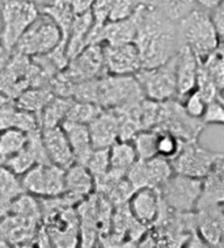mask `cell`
<instances>
[{
    "label": "cell",
    "mask_w": 224,
    "mask_h": 248,
    "mask_svg": "<svg viewBox=\"0 0 224 248\" xmlns=\"http://www.w3.org/2000/svg\"><path fill=\"white\" fill-rule=\"evenodd\" d=\"M96 190L93 175L85 164L75 162L64 172V193L79 203Z\"/></svg>",
    "instance_id": "cell-19"
},
{
    "label": "cell",
    "mask_w": 224,
    "mask_h": 248,
    "mask_svg": "<svg viewBox=\"0 0 224 248\" xmlns=\"http://www.w3.org/2000/svg\"><path fill=\"white\" fill-rule=\"evenodd\" d=\"M195 90L201 93L203 99L206 100V103H210L212 100H215L219 93H222V91L219 90V87L216 86V83L212 80V78L207 74L205 68L202 67L199 63V68H198V77H197V84H195Z\"/></svg>",
    "instance_id": "cell-34"
},
{
    "label": "cell",
    "mask_w": 224,
    "mask_h": 248,
    "mask_svg": "<svg viewBox=\"0 0 224 248\" xmlns=\"http://www.w3.org/2000/svg\"><path fill=\"white\" fill-rule=\"evenodd\" d=\"M224 154L212 153L198 143V140L184 142L179 153L170 160L173 172L184 176L203 179L210 173Z\"/></svg>",
    "instance_id": "cell-7"
},
{
    "label": "cell",
    "mask_w": 224,
    "mask_h": 248,
    "mask_svg": "<svg viewBox=\"0 0 224 248\" xmlns=\"http://www.w3.org/2000/svg\"><path fill=\"white\" fill-rule=\"evenodd\" d=\"M129 210L136 221L146 227L155 225L160 217L163 199L160 190L153 186H143L134 190L127 201Z\"/></svg>",
    "instance_id": "cell-12"
},
{
    "label": "cell",
    "mask_w": 224,
    "mask_h": 248,
    "mask_svg": "<svg viewBox=\"0 0 224 248\" xmlns=\"http://www.w3.org/2000/svg\"><path fill=\"white\" fill-rule=\"evenodd\" d=\"M224 203V176L215 167L202 179V193L198 200V208L216 206Z\"/></svg>",
    "instance_id": "cell-23"
},
{
    "label": "cell",
    "mask_w": 224,
    "mask_h": 248,
    "mask_svg": "<svg viewBox=\"0 0 224 248\" xmlns=\"http://www.w3.org/2000/svg\"><path fill=\"white\" fill-rule=\"evenodd\" d=\"M201 66L207 71V74L212 78V80L215 81L216 86L219 87L220 91L224 90V57L220 54L218 49L199 62Z\"/></svg>",
    "instance_id": "cell-33"
},
{
    "label": "cell",
    "mask_w": 224,
    "mask_h": 248,
    "mask_svg": "<svg viewBox=\"0 0 224 248\" xmlns=\"http://www.w3.org/2000/svg\"><path fill=\"white\" fill-rule=\"evenodd\" d=\"M159 131V137H157V155L172 160L179 153V150H181L182 144H184V140H181L179 137H176L175 134H172L169 131Z\"/></svg>",
    "instance_id": "cell-31"
},
{
    "label": "cell",
    "mask_w": 224,
    "mask_h": 248,
    "mask_svg": "<svg viewBox=\"0 0 224 248\" xmlns=\"http://www.w3.org/2000/svg\"><path fill=\"white\" fill-rule=\"evenodd\" d=\"M29 142V133L18 127H7L0 131V162H5L20 153Z\"/></svg>",
    "instance_id": "cell-24"
},
{
    "label": "cell",
    "mask_w": 224,
    "mask_h": 248,
    "mask_svg": "<svg viewBox=\"0 0 224 248\" xmlns=\"http://www.w3.org/2000/svg\"><path fill=\"white\" fill-rule=\"evenodd\" d=\"M202 121L205 125L216 124V125H224V105L218 97L207 103L206 110L202 116Z\"/></svg>",
    "instance_id": "cell-36"
},
{
    "label": "cell",
    "mask_w": 224,
    "mask_h": 248,
    "mask_svg": "<svg viewBox=\"0 0 224 248\" xmlns=\"http://www.w3.org/2000/svg\"><path fill=\"white\" fill-rule=\"evenodd\" d=\"M62 127L71 144L75 162L85 164L94 150L90 140V129L87 124L74 121H63Z\"/></svg>",
    "instance_id": "cell-20"
},
{
    "label": "cell",
    "mask_w": 224,
    "mask_h": 248,
    "mask_svg": "<svg viewBox=\"0 0 224 248\" xmlns=\"http://www.w3.org/2000/svg\"><path fill=\"white\" fill-rule=\"evenodd\" d=\"M210 15L215 27L216 34L219 37V42H224V0L215 9L211 11Z\"/></svg>",
    "instance_id": "cell-37"
},
{
    "label": "cell",
    "mask_w": 224,
    "mask_h": 248,
    "mask_svg": "<svg viewBox=\"0 0 224 248\" xmlns=\"http://www.w3.org/2000/svg\"><path fill=\"white\" fill-rule=\"evenodd\" d=\"M222 1H223V0H195V5L199 7V8L205 9V11L211 12L212 9H215L216 7H218Z\"/></svg>",
    "instance_id": "cell-39"
},
{
    "label": "cell",
    "mask_w": 224,
    "mask_h": 248,
    "mask_svg": "<svg viewBox=\"0 0 224 248\" xmlns=\"http://www.w3.org/2000/svg\"><path fill=\"white\" fill-rule=\"evenodd\" d=\"M144 99L135 75H112L96 81L94 103L108 109H118Z\"/></svg>",
    "instance_id": "cell-4"
},
{
    "label": "cell",
    "mask_w": 224,
    "mask_h": 248,
    "mask_svg": "<svg viewBox=\"0 0 224 248\" xmlns=\"http://www.w3.org/2000/svg\"><path fill=\"white\" fill-rule=\"evenodd\" d=\"M222 209H223V213H224V203H223V205H222Z\"/></svg>",
    "instance_id": "cell-43"
},
{
    "label": "cell",
    "mask_w": 224,
    "mask_h": 248,
    "mask_svg": "<svg viewBox=\"0 0 224 248\" xmlns=\"http://www.w3.org/2000/svg\"><path fill=\"white\" fill-rule=\"evenodd\" d=\"M157 137L159 131L155 129L140 130L133 137V144L138 159H151L157 155Z\"/></svg>",
    "instance_id": "cell-27"
},
{
    "label": "cell",
    "mask_w": 224,
    "mask_h": 248,
    "mask_svg": "<svg viewBox=\"0 0 224 248\" xmlns=\"http://www.w3.org/2000/svg\"><path fill=\"white\" fill-rule=\"evenodd\" d=\"M143 5L144 3L142 1L129 17L114 20V21H106L96 34L93 44L96 42H100V44L134 42L136 33H138V28H139Z\"/></svg>",
    "instance_id": "cell-13"
},
{
    "label": "cell",
    "mask_w": 224,
    "mask_h": 248,
    "mask_svg": "<svg viewBox=\"0 0 224 248\" xmlns=\"http://www.w3.org/2000/svg\"><path fill=\"white\" fill-rule=\"evenodd\" d=\"M181 103L189 116L202 120V116L206 110L207 103L197 90L192 91L188 96H185L184 99L181 100Z\"/></svg>",
    "instance_id": "cell-35"
},
{
    "label": "cell",
    "mask_w": 224,
    "mask_h": 248,
    "mask_svg": "<svg viewBox=\"0 0 224 248\" xmlns=\"http://www.w3.org/2000/svg\"><path fill=\"white\" fill-rule=\"evenodd\" d=\"M94 149H109L119 140V120L113 109L101 112L88 124Z\"/></svg>",
    "instance_id": "cell-17"
},
{
    "label": "cell",
    "mask_w": 224,
    "mask_h": 248,
    "mask_svg": "<svg viewBox=\"0 0 224 248\" xmlns=\"http://www.w3.org/2000/svg\"><path fill=\"white\" fill-rule=\"evenodd\" d=\"M66 170L54 163H38L20 176L24 192L38 197H55L64 193Z\"/></svg>",
    "instance_id": "cell-9"
},
{
    "label": "cell",
    "mask_w": 224,
    "mask_h": 248,
    "mask_svg": "<svg viewBox=\"0 0 224 248\" xmlns=\"http://www.w3.org/2000/svg\"><path fill=\"white\" fill-rule=\"evenodd\" d=\"M96 0H72V9L75 15L90 12L93 8Z\"/></svg>",
    "instance_id": "cell-38"
},
{
    "label": "cell",
    "mask_w": 224,
    "mask_h": 248,
    "mask_svg": "<svg viewBox=\"0 0 224 248\" xmlns=\"http://www.w3.org/2000/svg\"><path fill=\"white\" fill-rule=\"evenodd\" d=\"M135 45L139 50L142 68L160 66L173 58L182 46L179 23L164 15L155 5L143 1Z\"/></svg>",
    "instance_id": "cell-1"
},
{
    "label": "cell",
    "mask_w": 224,
    "mask_h": 248,
    "mask_svg": "<svg viewBox=\"0 0 224 248\" xmlns=\"http://www.w3.org/2000/svg\"><path fill=\"white\" fill-rule=\"evenodd\" d=\"M101 109L93 103H72L70 109H68L67 116L64 121H74V122H81V124H90L99 113Z\"/></svg>",
    "instance_id": "cell-32"
},
{
    "label": "cell",
    "mask_w": 224,
    "mask_h": 248,
    "mask_svg": "<svg viewBox=\"0 0 224 248\" xmlns=\"http://www.w3.org/2000/svg\"><path fill=\"white\" fill-rule=\"evenodd\" d=\"M71 104L72 103H70L68 100L62 97L50 100L49 104L41 110V129L62 125L60 122L66 120Z\"/></svg>",
    "instance_id": "cell-26"
},
{
    "label": "cell",
    "mask_w": 224,
    "mask_h": 248,
    "mask_svg": "<svg viewBox=\"0 0 224 248\" xmlns=\"http://www.w3.org/2000/svg\"><path fill=\"white\" fill-rule=\"evenodd\" d=\"M143 160L146 166V173H147L148 186H153L159 189L175 173L169 159L163 158L160 155Z\"/></svg>",
    "instance_id": "cell-25"
},
{
    "label": "cell",
    "mask_w": 224,
    "mask_h": 248,
    "mask_svg": "<svg viewBox=\"0 0 224 248\" xmlns=\"http://www.w3.org/2000/svg\"><path fill=\"white\" fill-rule=\"evenodd\" d=\"M44 226L49 236L51 247H77L79 236V217L74 206L62 209L45 218Z\"/></svg>",
    "instance_id": "cell-10"
},
{
    "label": "cell",
    "mask_w": 224,
    "mask_h": 248,
    "mask_svg": "<svg viewBox=\"0 0 224 248\" xmlns=\"http://www.w3.org/2000/svg\"><path fill=\"white\" fill-rule=\"evenodd\" d=\"M195 229L207 246L224 247V213L222 205L198 208Z\"/></svg>",
    "instance_id": "cell-15"
},
{
    "label": "cell",
    "mask_w": 224,
    "mask_h": 248,
    "mask_svg": "<svg viewBox=\"0 0 224 248\" xmlns=\"http://www.w3.org/2000/svg\"><path fill=\"white\" fill-rule=\"evenodd\" d=\"M93 23L94 18L92 11L75 15L71 29H70V34H68L67 45H66V55H67L68 62L75 58L81 50L88 45V37H90V29L93 27Z\"/></svg>",
    "instance_id": "cell-21"
},
{
    "label": "cell",
    "mask_w": 224,
    "mask_h": 248,
    "mask_svg": "<svg viewBox=\"0 0 224 248\" xmlns=\"http://www.w3.org/2000/svg\"><path fill=\"white\" fill-rule=\"evenodd\" d=\"M68 63H70L68 66L70 68H68L67 75L72 80L79 79L80 81H84L87 79L97 78L101 71H105L103 44L96 42V44L85 46Z\"/></svg>",
    "instance_id": "cell-14"
},
{
    "label": "cell",
    "mask_w": 224,
    "mask_h": 248,
    "mask_svg": "<svg viewBox=\"0 0 224 248\" xmlns=\"http://www.w3.org/2000/svg\"><path fill=\"white\" fill-rule=\"evenodd\" d=\"M110 167L109 173L116 177H125L134 163L138 160L134 144L131 140H118L109 147Z\"/></svg>",
    "instance_id": "cell-22"
},
{
    "label": "cell",
    "mask_w": 224,
    "mask_h": 248,
    "mask_svg": "<svg viewBox=\"0 0 224 248\" xmlns=\"http://www.w3.org/2000/svg\"><path fill=\"white\" fill-rule=\"evenodd\" d=\"M105 71L112 75H135L142 68L139 50L135 42L103 44Z\"/></svg>",
    "instance_id": "cell-11"
},
{
    "label": "cell",
    "mask_w": 224,
    "mask_h": 248,
    "mask_svg": "<svg viewBox=\"0 0 224 248\" xmlns=\"http://www.w3.org/2000/svg\"><path fill=\"white\" fill-rule=\"evenodd\" d=\"M0 12L3 21L0 42L7 51H11L41 9L31 0H3Z\"/></svg>",
    "instance_id": "cell-5"
},
{
    "label": "cell",
    "mask_w": 224,
    "mask_h": 248,
    "mask_svg": "<svg viewBox=\"0 0 224 248\" xmlns=\"http://www.w3.org/2000/svg\"><path fill=\"white\" fill-rule=\"evenodd\" d=\"M41 140L49 156V160L62 168H68L75 163V156L71 144L62 125L57 126L42 127L41 129Z\"/></svg>",
    "instance_id": "cell-16"
},
{
    "label": "cell",
    "mask_w": 224,
    "mask_h": 248,
    "mask_svg": "<svg viewBox=\"0 0 224 248\" xmlns=\"http://www.w3.org/2000/svg\"><path fill=\"white\" fill-rule=\"evenodd\" d=\"M218 99H219L220 101L223 103V105H224V97H223V95H222V93H219V96H218Z\"/></svg>",
    "instance_id": "cell-42"
},
{
    "label": "cell",
    "mask_w": 224,
    "mask_h": 248,
    "mask_svg": "<svg viewBox=\"0 0 224 248\" xmlns=\"http://www.w3.org/2000/svg\"><path fill=\"white\" fill-rule=\"evenodd\" d=\"M5 103H7V97L0 93V107H3V105H4Z\"/></svg>",
    "instance_id": "cell-41"
},
{
    "label": "cell",
    "mask_w": 224,
    "mask_h": 248,
    "mask_svg": "<svg viewBox=\"0 0 224 248\" xmlns=\"http://www.w3.org/2000/svg\"><path fill=\"white\" fill-rule=\"evenodd\" d=\"M177 23L182 44L193 51L199 62L218 49L220 44L219 37L216 34L209 11L195 5Z\"/></svg>",
    "instance_id": "cell-2"
},
{
    "label": "cell",
    "mask_w": 224,
    "mask_h": 248,
    "mask_svg": "<svg viewBox=\"0 0 224 248\" xmlns=\"http://www.w3.org/2000/svg\"><path fill=\"white\" fill-rule=\"evenodd\" d=\"M163 202L179 213H193L202 193V179L173 173L159 188Z\"/></svg>",
    "instance_id": "cell-8"
},
{
    "label": "cell",
    "mask_w": 224,
    "mask_h": 248,
    "mask_svg": "<svg viewBox=\"0 0 224 248\" xmlns=\"http://www.w3.org/2000/svg\"><path fill=\"white\" fill-rule=\"evenodd\" d=\"M177 54L168 62L151 68H140L135 74L136 80L143 91L144 97L155 101L177 99V78H176Z\"/></svg>",
    "instance_id": "cell-6"
},
{
    "label": "cell",
    "mask_w": 224,
    "mask_h": 248,
    "mask_svg": "<svg viewBox=\"0 0 224 248\" xmlns=\"http://www.w3.org/2000/svg\"><path fill=\"white\" fill-rule=\"evenodd\" d=\"M218 51L224 57V42H220L219 46H218Z\"/></svg>",
    "instance_id": "cell-40"
},
{
    "label": "cell",
    "mask_w": 224,
    "mask_h": 248,
    "mask_svg": "<svg viewBox=\"0 0 224 248\" xmlns=\"http://www.w3.org/2000/svg\"><path fill=\"white\" fill-rule=\"evenodd\" d=\"M62 44V32L54 18L41 11L34 21L18 38L15 49L24 57H42Z\"/></svg>",
    "instance_id": "cell-3"
},
{
    "label": "cell",
    "mask_w": 224,
    "mask_h": 248,
    "mask_svg": "<svg viewBox=\"0 0 224 248\" xmlns=\"http://www.w3.org/2000/svg\"><path fill=\"white\" fill-rule=\"evenodd\" d=\"M51 99H53V95L50 93L49 91H28V92L20 96V99H18V108L30 113L34 112V110H42L46 105L49 104Z\"/></svg>",
    "instance_id": "cell-29"
},
{
    "label": "cell",
    "mask_w": 224,
    "mask_h": 248,
    "mask_svg": "<svg viewBox=\"0 0 224 248\" xmlns=\"http://www.w3.org/2000/svg\"><path fill=\"white\" fill-rule=\"evenodd\" d=\"M155 5L168 17L179 21L195 7V0H143Z\"/></svg>",
    "instance_id": "cell-28"
},
{
    "label": "cell",
    "mask_w": 224,
    "mask_h": 248,
    "mask_svg": "<svg viewBox=\"0 0 224 248\" xmlns=\"http://www.w3.org/2000/svg\"><path fill=\"white\" fill-rule=\"evenodd\" d=\"M199 61L188 46H181L177 53L176 78H177V99L181 101L192 91L195 90Z\"/></svg>",
    "instance_id": "cell-18"
},
{
    "label": "cell",
    "mask_w": 224,
    "mask_h": 248,
    "mask_svg": "<svg viewBox=\"0 0 224 248\" xmlns=\"http://www.w3.org/2000/svg\"><path fill=\"white\" fill-rule=\"evenodd\" d=\"M87 168L93 175L94 181H99L109 173L110 160H109V149H94L85 163Z\"/></svg>",
    "instance_id": "cell-30"
}]
</instances>
